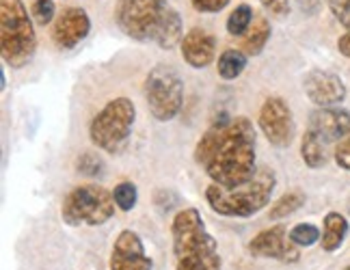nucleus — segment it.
Returning a JSON list of instances; mask_svg holds the SVG:
<instances>
[{"label": "nucleus", "instance_id": "5701e85b", "mask_svg": "<svg viewBox=\"0 0 350 270\" xmlns=\"http://www.w3.org/2000/svg\"><path fill=\"white\" fill-rule=\"evenodd\" d=\"M320 229L312 223H299L290 229V240L296 247H312L316 242H320Z\"/></svg>", "mask_w": 350, "mask_h": 270}, {"label": "nucleus", "instance_id": "f3484780", "mask_svg": "<svg viewBox=\"0 0 350 270\" xmlns=\"http://www.w3.org/2000/svg\"><path fill=\"white\" fill-rule=\"evenodd\" d=\"M333 150L322 143L312 130H307L303 134V141H301V158L309 169H322L329 165Z\"/></svg>", "mask_w": 350, "mask_h": 270}, {"label": "nucleus", "instance_id": "c85d7f7f", "mask_svg": "<svg viewBox=\"0 0 350 270\" xmlns=\"http://www.w3.org/2000/svg\"><path fill=\"white\" fill-rule=\"evenodd\" d=\"M258 3L275 18H284L290 13V0H258Z\"/></svg>", "mask_w": 350, "mask_h": 270}, {"label": "nucleus", "instance_id": "f257e3e1", "mask_svg": "<svg viewBox=\"0 0 350 270\" xmlns=\"http://www.w3.org/2000/svg\"><path fill=\"white\" fill-rule=\"evenodd\" d=\"M258 132L247 117L221 119L204 132L197 141L195 162L206 171L212 184L234 188L247 184L258 173Z\"/></svg>", "mask_w": 350, "mask_h": 270}, {"label": "nucleus", "instance_id": "7ed1b4c3", "mask_svg": "<svg viewBox=\"0 0 350 270\" xmlns=\"http://www.w3.org/2000/svg\"><path fill=\"white\" fill-rule=\"evenodd\" d=\"M175 270H221L219 242L197 208H184L171 221Z\"/></svg>", "mask_w": 350, "mask_h": 270}, {"label": "nucleus", "instance_id": "f03ea898", "mask_svg": "<svg viewBox=\"0 0 350 270\" xmlns=\"http://www.w3.org/2000/svg\"><path fill=\"white\" fill-rule=\"evenodd\" d=\"M117 29L134 42L171 50L182 42V16L167 0H117Z\"/></svg>", "mask_w": 350, "mask_h": 270}, {"label": "nucleus", "instance_id": "c756f323", "mask_svg": "<svg viewBox=\"0 0 350 270\" xmlns=\"http://www.w3.org/2000/svg\"><path fill=\"white\" fill-rule=\"evenodd\" d=\"M338 50H340V54H344L346 59H350V31H346L338 39Z\"/></svg>", "mask_w": 350, "mask_h": 270}, {"label": "nucleus", "instance_id": "a878e982", "mask_svg": "<svg viewBox=\"0 0 350 270\" xmlns=\"http://www.w3.org/2000/svg\"><path fill=\"white\" fill-rule=\"evenodd\" d=\"M327 5L333 13V18L338 20L346 31H350V0H327Z\"/></svg>", "mask_w": 350, "mask_h": 270}, {"label": "nucleus", "instance_id": "ddd939ff", "mask_svg": "<svg viewBox=\"0 0 350 270\" xmlns=\"http://www.w3.org/2000/svg\"><path fill=\"white\" fill-rule=\"evenodd\" d=\"M303 91L309 102L318 108H331L346 100V85L344 80L327 70H312L303 78Z\"/></svg>", "mask_w": 350, "mask_h": 270}, {"label": "nucleus", "instance_id": "9b49d317", "mask_svg": "<svg viewBox=\"0 0 350 270\" xmlns=\"http://www.w3.org/2000/svg\"><path fill=\"white\" fill-rule=\"evenodd\" d=\"M111 270H154V262L150 255L145 253V245L137 232L132 229H124L113 242Z\"/></svg>", "mask_w": 350, "mask_h": 270}, {"label": "nucleus", "instance_id": "2eb2a0df", "mask_svg": "<svg viewBox=\"0 0 350 270\" xmlns=\"http://www.w3.org/2000/svg\"><path fill=\"white\" fill-rule=\"evenodd\" d=\"M180 52H182L184 63L191 65L193 70H206V67L212 65L214 59H217V39L206 29L193 26V29L182 37Z\"/></svg>", "mask_w": 350, "mask_h": 270}, {"label": "nucleus", "instance_id": "bb28decb", "mask_svg": "<svg viewBox=\"0 0 350 270\" xmlns=\"http://www.w3.org/2000/svg\"><path fill=\"white\" fill-rule=\"evenodd\" d=\"M333 158L338 162V167L344 171H350V132L333 147Z\"/></svg>", "mask_w": 350, "mask_h": 270}, {"label": "nucleus", "instance_id": "393cba45", "mask_svg": "<svg viewBox=\"0 0 350 270\" xmlns=\"http://www.w3.org/2000/svg\"><path fill=\"white\" fill-rule=\"evenodd\" d=\"M55 13H57L55 0H35L31 5V16L39 26H48L52 20H55Z\"/></svg>", "mask_w": 350, "mask_h": 270}, {"label": "nucleus", "instance_id": "a211bd4d", "mask_svg": "<svg viewBox=\"0 0 350 270\" xmlns=\"http://www.w3.org/2000/svg\"><path fill=\"white\" fill-rule=\"evenodd\" d=\"M268 39H271V24H268L266 18H258L253 22L251 29L242 35L240 50L245 52L247 57H258V54L264 52Z\"/></svg>", "mask_w": 350, "mask_h": 270}, {"label": "nucleus", "instance_id": "412c9836", "mask_svg": "<svg viewBox=\"0 0 350 270\" xmlns=\"http://www.w3.org/2000/svg\"><path fill=\"white\" fill-rule=\"evenodd\" d=\"M251 22H253V9L249 5H238L230 13V18H227V33L234 37H242L251 29Z\"/></svg>", "mask_w": 350, "mask_h": 270}, {"label": "nucleus", "instance_id": "20e7f679", "mask_svg": "<svg viewBox=\"0 0 350 270\" xmlns=\"http://www.w3.org/2000/svg\"><path fill=\"white\" fill-rule=\"evenodd\" d=\"M277 188V175L271 167H262L253 175V180L234 188H223L210 184L206 188V204L219 216L230 219H251L271 204Z\"/></svg>", "mask_w": 350, "mask_h": 270}, {"label": "nucleus", "instance_id": "4468645a", "mask_svg": "<svg viewBox=\"0 0 350 270\" xmlns=\"http://www.w3.org/2000/svg\"><path fill=\"white\" fill-rule=\"evenodd\" d=\"M307 130H312L327 147H335L350 132V111H344V108L338 106L316 108L309 115Z\"/></svg>", "mask_w": 350, "mask_h": 270}, {"label": "nucleus", "instance_id": "0eeeda50", "mask_svg": "<svg viewBox=\"0 0 350 270\" xmlns=\"http://www.w3.org/2000/svg\"><path fill=\"white\" fill-rule=\"evenodd\" d=\"M113 193L106 191L100 184H80L65 195L61 204V219L70 227L80 225H104L115 214Z\"/></svg>", "mask_w": 350, "mask_h": 270}, {"label": "nucleus", "instance_id": "f8f14e48", "mask_svg": "<svg viewBox=\"0 0 350 270\" xmlns=\"http://www.w3.org/2000/svg\"><path fill=\"white\" fill-rule=\"evenodd\" d=\"M91 33V18L83 7H65L52 24V44L61 50H72Z\"/></svg>", "mask_w": 350, "mask_h": 270}, {"label": "nucleus", "instance_id": "39448f33", "mask_svg": "<svg viewBox=\"0 0 350 270\" xmlns=\"http://www.w3.org/2000/svg\"><path fill=\"white\" fill-rule=\"evenodd\" d=\"M31 11L22 0H0V54L11 70L26 67L37 52Z\"/></svg>", "mask_w": 350, "mask_h": 270}, {"label": "nucleus", "instance_id": "423d86ee", "mask_svg": "<svg viewBox=\"0 0 350 270\" xmlns=\"http://www.w3.org/2000/svg\"><path fill=\"white\" fill-rule=\"evenodd\" d=\"M137 106L126 96L106 102L89 124V139L106 154H119L132 137Z\"/></svg>", "mask_w": 350, "mask_h": 270}, {"label": "nucleus", "instance_id": "dca6fc26", "mask_svg": "<svg viewBox=\"0 0 350 270\" xmlns=\"http://www.w3.org/2000/svg\"><path fill=\"white\" fill-rule=\"evenodd\" d=\"M346 236H348V219L340 212H329L322 219V238H320L322 251L335 253L344 245Z\"/></svg>", "mask_w": 350, "mask_h": 270}, {"label": "nucleus", "instance_id": "9d476101", "mask_svg": "<svg viewBox=\"0 0 350 270\" xmlns=\"http://www.w3.org/2000/svg\"><path fill=\"white\" fill-rule=\"evenodd\" d=\"M249 253L253 258L277 260L281 264H296L301 260L299 247L290 240V232L286 225H273L268 229H262L249 242Z\"/></svg>", "mask_w": 350, "mask_h": 270}, {"label": "nucleus", "instance_id": "7c9ffc66", "mask_svg": "<svg viewBox=\"0 0 350 270\" xmlns=\"http://www.w3.org/2000/svg\"><path fill=\"white\" fill-rule=\"evenodd\" d=\"M346 270H350V268H346Z\"/></svg>", "mask_w": 350, "mask_h": 270}, {"label": "nucleus", "instance_id": "4be33fe9", "mask_svg": "<svg viewBox=\"0 0 350 270\" xmlns=\"http://www.w3.org/2000/svg\"><path fill=\"white\" fill-rule=\"evenodd\" d=\"M113 199H115V206L121 212H130L134 210V206H137V201H139V191L132 182H121L115 186Z\"/></svg>", "mask_w": 350, "mask_h": 270}, {"label": "nucleus", "instance_id": "6ab92c4d", "mask_svg": "<svg viewBox=\"0 0 350 270\" xmlns=\"http://www.w3.org/2000/svg\"><path fill=\"white\" fill-rule=\"evenodd\" d=\"M247 63H249V57L240 48H227L219 54L217 72L223 80H236L247 70Z\"/></svg>", "mask_w": 350, "mask_h": 270}, {"label": "nucleus", "instance_id": "1a4fd4ad", "mask_svg": "<svg viewBox=\"0 0 350 270\" xmlns=\"http://www.w3.org/2000/svg\"><path fill=\"white\" fill-rule=\"evenodd\" d=\"M258 126L266 141L275 147H288L296 137V121L292 115V108L279 96H271L262 102Z\"/></svg>", "mask_w": 350, "mask_h": 270}, {"label": "nucleus", "instance_id": "cd10ccee", "mask_svg": "<svg viewBox=\"0 0 350 270\" xmlns=\"http://www.w3.org/2000/svg\"><path fill=\"white\" fill-rule=\"evenodd\" d=\"M232 0H191V5L199 13H219L223 11Z\"/></svg>", "mask_w": 350, "mask_h": 270}, {"label": "nucleus", "instance_id": "b1692460", "mask_svg": "<svg viewBox=\"0 0 350 270\" xmlns=\"http://www.w3.org/2000/svg\"><path fill=\"white\" fill-rule=\"evenodd\" d=\"M76 167L78 171L87 175V178H98V175L104 171V162L98 154H93V152H85V154H80L78 160H76Z\"/></svg>", "mask_w": 350, "mask_h": 270}, {"label": "nucleus", "instance_id": "aec40b11", "mask_svg": "<svg viewBox=\"0 0 350 270\" xmlns=\"http://www.w3.org/2000/svg\"><path fill=\"white\" fill-rule=\"evenodd\" d=\"M303 206H305V195L301 191H290L286 195H281L271 206V210H268V219H273V221L288 219V216L299 212Z\"/></svg>", "mask_w": 350, "mask_h": 270}, {"label": "nucleus", "instance_id": "6e6552de", "mask_svg": "<svg viewBox=\"0 0 350 270\" xmlns=\"http://www.w3.org/2000/svg\"><path fill=\"white\" fill-rule=\"evenodd\" d=\"M147 111L156 121H171L180 115L184 104V80L171 65L160 63L143 83Z\"/></svg>", "mask_w": 350, "mask_h": 270}]
</instances>
